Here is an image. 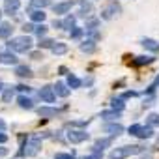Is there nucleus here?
<instances>
[{
  "instance_id": "nucleus-44",
  "label": "nucleus",
  "mask_w": 159,
  "mask_h": 159,
  "mask_svg": "<svg viewBox=\"0 0 159 159\" xmlns=\"http://www.w3.org/2000/svg\"><path fill=\"white\" fill-rule=\"evenodd\" d=\"M4 129H6V122L0 118V131H4Z\"/></svg>"
},
{
  "instance_id": "nucleus-12",
  "label": "nucleus",
  "mask_w": 159,
  "mask_h": 159,
  "mask_svg": "<svg viewBox=\"0 0 159 159\" xmlns=\"http://www.w3.org/2000/svg\"><path fill=\"white\" fill-rule=\"evenodd\" d=\"M124 131V127L120 124H107L105 125V133H109V137H118Z\"/></svg>"
},
{
  "instance_id": "nucleus-17",
  "label": "nucleus",
  "mask_w": 159,
  "mask_h": 159,
  "mask_svg": "<svg viewBox=\"0 0 159 159\" xmlns=\"http://www.w3.org/2000/svg\"><path fill=\"white\" fill-rule=\"evenodd\" d=\"M51 52H52V54H66V52H67V45L62 43V41H56V43L51 47Z\"/></svg>"
},
{
  "instance_id": "nucleus-10",
  "label": "nucleus",
  "mask_w": 159,
  "mask_h": 159,
  "mask_svg": "<svg viewBox=\"0 0 159 159\" xmlns=\"http://www.w3.org/2000/svg\"><path fill=\"white\" fill-rule=\"evenodd\" d=\"M58 112H60V111H58V109H54V107H41V109H38L39 118H45V120H49V118L56 116Z\"/></svg>"
},
{
  "instance_id": "nucleus-25",
  "label": "nucleus",
  "mask_w": 159,
  "mask_h": 159,
  "mask_svg": "<svg viewBox=\"0 0 159 159\" xmlns=\"http://www.w3.org/2000/svg\"><path fill=\"white\" fill-rule=\"evenodd\" d=\"M30 19L34 23H43L45 21V13L41 10H36V11H30Z\"/></svg>"
},
{
  "instance_id": "nucleus-35",
  "label": "nucleus",
  "mask_w": 159,
  "mask_h": 159,
  "mask_svg": "<svg viewBox=\"0 0 159 159\" xmlns=\"http://www.w3.org/2000/svg\"><path fill=\"white\" fill-rule=\"evenodd\" d=\"M54 159H75V157H73L71 153H56Z\"/></svg>"
},
{
  "instance_id": "nucleus-42",
  "label": "nucleus",
  "mask_w": 159,
  "mask_h": 159,
  "mask_svg": "<svg viewBox=\"0 0 159 159\" xmlns=\"http://www.w3.org/2000/svg\"><path fill=\"white\" fill-rule=\"evenodd\" d=\"M17 90H19V92H30V88H28V86H25V84H19V86H17Z\"/></svg>"
},
{
  "instance_id": "nucleus-24",
  "label": "nucleus",
  "mask_w": 159,
  "mask_h": 159,
  "mask_svg": "<svg viewBox=\"0 0 159 159\" xmlns=\"http://www.w3.org/2000/svg\"><path fill=\"white\" fill-rule=\"evenodd\" d=\"M111 107H112L114 111H124V109H125L124 98H114V99H111Z\"/></svg>"
},
{
  "instance_id": "nucleus-32",
  "label": "nucleus",
  "mask_w": 159,
  "mask_h": 159,
  "mask_svg": "<svg viewBox=\"0 0 159 159\" xmlns=\"http://www.w3.org/2000/svg\"><path fill=\"white\" fill-rule=\"evenodd\" d=\"M148 125H159V114H155V112L148 114Z\"/></svg>"
},
{
  "instance_id": "nucleus-9",
  "label": "nucleus",
  "mask_w": 159,
  "mask_h": 159,
  "mask_svg": "<svg viewBox=\"0 0 159 159\" xmlns=\"http://www.w3.org/2000/svg\"><path fill=\"white\" fill-rule=\"evenodd\" d=\"M71 8H73V2H71V0H67V2H60V4H54V6H52V11H54L56 15H62V13H67Z\"/></svg>"
},
{
  "instance_id": "nucleus-4",
  "label": "nucleus",
  "mask_w": 159,
  "mask_h": 159,
  "mask_svg": "<svg viewBox=\"0 0 159 159\" xmlns=\"http://www.w3.org/2000/svg\"><path fill=\"white\" fill-rule=\"evenodd\" d=\"M88 133L86 131H81V129H71L69 133H67V140L69 142H73V144H79V142H84V140H88Z\"/></svg>"
},
{
  "instance_id": "nucleus-11",
  "label": "nucleus",
  "mask_w": 159,
  "mask_h": 159,
  "mask_svg": "<svg viewBox=\"0 0 159 159\" xmlns=\"http://www.w3.org/2000/svg\"><path fill=\"white\" fill-rule=\"evenodd\" d=\"M21 8V0H6V2H4V11L6 13H15L17 10Z\"/></svg>"
},
{
  "instance_id": "nucleus-15",
  "label": "nucleus",
  "mask_w": 159,
  "mask_h": 159,
  "mask_svg": "<svg viewBox=\"0 0 159 159\" xmlns=\"http://www.w3.org/2000/svg\"><path fill=\"white\" fill-rule=\"evenodd\" d=\"M81 51H83V52H88V54L94 52V51H96V39L90 38V39H86V41H83V43H81Z\"/></svg>"
},
{
  "instance_id": "nucleus-8",
  "label": "nucleus",
  "mask_w": 159,
  "mask_h": 159,
  "mask_svg": "<svg viewBox=\"0 0 159 159\" xmlns=\"http://www.w3.org/2000/svg\"><path fill=\"white\" fill-rule=\"evenodd\" d=\"M0 64H4V66H15L17 64V56L13 54V51L0 52Z\"/></svg>"
},
{
  "instance_id": "nucleus-3",
  "label": "nucleus",
  "mask_w": 159,
  "mask_h": 159,
  "mask_svg": "<svg viewBox=\"0 0 159 159\" xmlns=\"http://www.w3.org/2000/svg\"><path fill=\"white\" fill-rule=\"evenodd\" d=\"M129 135H133V137H139V139H150V137H153V129H152V125H140V124H133V125H129Z\"/></svg>"
},
{
  "instance_id": "nucleus-19",
  "label": "nucleus",
  "mask_w": 159,
  "mask_h": 159,
  "mask_svg": "<svg viewBox=\"0 0 159 159\" xmlns=\"http://www.w3.org/2000/svg\"><path fill=\"white\" fill-rule=\"evenodd\" d=\"M112 139H114V137H107V139H98V140H96V144H94V150H103V148L111 146V144H112Z\"/></svg>"
},
{
  "instance_id": "nucleus-46",
  "label": "nucleus",
  "mask_w": 159,
  "mask_h": 159,
  "mask_svg": "<svg viewBox=\"0 0 159 159\" xmlns=\"http://www.w3.org/2000/svg\"><path fill=\"white\" fill-rule=\"evenodd\" d=\"M153 86H159V77L155 79V83H153Z\"/></svg>"
},
{
  "instance_id": "nucleus-34",
  "label": "nucleus",
  "mask_w": 159,
  "mask_h": 159,
  "mask_svg": "<svg viewBox=\"0 0 159 159\" xmlns=\"http://www.w3.org/2000/svg\"><path fill=\"white\" fill-rule=\"evenodd\" d=\"M101 157H103L101 150H94V153H92V155H88V157H84V159H101Z\"/></svg>"
},
{
  "instance_id": "nucleus-6",
  "label": "nucleus",
  "mask_w": 159,
  "mask_h": 159,
  "mask_svg": "<svg viewBox=\"0 0 159 159\" xmlns=\"http://www.w3.org/2000/svg\"><path fill=\"white\" fill-rule=\"evenodd\" d=\"M39 148H41V140H39V139H32V140L26 142L25 155H26V157H34V155L39 152Z\"/></svg>"
},
{
  "instance_id": "nucleus-7",
  "label": "nucleus",
  "mask_w": 159,
  "mask_h": 159,
  "mask_svg": "<svg viewBox=\"0 0 159 159\" xmlns=\"http://www.w3.org/2000/svg\"><path fill=\"white\" fill-rule=\"evenodd\" d=\"M120 11H122V8H120V6H118L116 2H112L111 6H107V8H105V10L101 11V19H105V21H109V19H112L114 15H118Z\"/></svg>"
},
{
  "instance_id": "nucleus-48",
  "label": "nucleus",
  "mask_w": 159,
  "mask_h": 159,
  "mask_svg": "<svg viewBox=\"0 0 159 159\" xmlns=\"http://www.w3.org/2000/svg\"><path fill=\"white\" fill-rule=\"evenodd\" d=\"M0 17H2V11H0Z\"/></svg>"
},
{
  "instance_id": "nucleus-39",
  "label": "nucleus",
  "mask_w": 159,
  "mask_h": 159,
  "mask_svg": "<svg viewBox=\"0 0 159 159\" xmlns=\"http://www.w3.org/2000/svg\"><path fill=\"white\" fill-rule=\"evenodd\" d=\"M135 96H137V92H133V90H129V92H125V94H124L122 98L125 99V98H135Z\"/></svg>"
},
{
  "instance_id": "nucleus-30",
  "label": "nucleus",
  "mask_w": 159,
  "mask_h": 159,
  "mask_svg": "<svg viewBox=\"0 0 159 159\" xmlns=\"http://www.w3.org/2000/svg\"><path fill=\"white\" fill-rule=\"evenodd\" d=\"M69 36L73 38V39H79L83 36V28H79V26H73L71 30H69Z\"/></svg>"
},
{
  "instance_id": "nucleus-36",
  "label": "nucleus",
  "mask_w": 159,
  "mask_h": 159,
  "mask_svg": "<svg viewBox=\"0 0 159 159\" xmlns=\"http://www.w3.org/2000/svg\"><path fill=\"white\" fill-rule=\"evenodd\" d=\"M153 101H155V98H153V96H150L148 99H144V107H150V105H153Z\"/></svg>"
},
{
  "instance_id": "nucleus-47",
  "label": "nucleus",
  "mask_w": 159,
  "mask_h": 159,
  "mask_svg": "<svg viewBox=\"0 0 159 159\" xmlns=\"http://www.w3.org/2000/svg\"><path fill=\"white\" fill-rule=\"evenodd\" d=\"M4 90V84H2V81H0V92H2Z\"/></svg>"
},
{
  "instance_id": "nucleus-37",
  "label": "nucleus",
  "mask_w": 159,
  "mask_h": 159,
  "mask_svg": "<svg viewBox=\"0 0 159 159\" xmlns=\"http://www.w3.org/2000/svg\"><path fill=\"white\" fill-rule=\"evenodd\" d=\"M34 28H36L34 25H25V26H23V30H25V32H34Z\"/></svg>"
},
{
  "instance_id": "nucleus-5",
  "label": "nucleus",
  "mask_w": 159,
  "mask_h": 159,
  "mask_svg": "<svg viewBox=\"0 0 159 159\" xmlns=\"http://www.w3.org/2000/svg\"><path fill=\"white\" fill-rule=\"evenodd\" d=\"M39 98L45 101V103H54L56 101V92H54V86H43L39 90Z\"/></svg>"
},
{
  "instance_id": "nucleus-29",
  "label": "nucleus",
  "mask_w": 159,
  "mask_h": 159,
  "mask_svg": "<svg viewBox=\"0 0 159 159\" xmlns=\"http://www.w3.org/2000/svg\"><path fill=\"white\" fill-rule=\"evenodd\" d=\"M11 98H13V88H6V90H2V101H4V103H10Z\"/></svg>"
},
{
  "instance_id": "nucleus-2",
  "label": "nucleus",
  "mask_w": 159,
  "mask_h": 159,
  "mask_svg": "<svg viewBox=\"0 0 159 159\" xmlns=\"http://www.w3.org/2000/svg\"><path fill=\"white\" fill-rule=\"evenodd\" d=\"M32 38L28 36H19V38H13L8 41V49L13 51V52H28L32 49Z\"/></svg>"
},
{
  "instance_id": "nucleus-21",
  "label": "nucleus",
  "mask_w": 159,
  "mask_h": 159,
  "mask_svg": "<svg viewBox=\"0 0 159 159\" xmlns=\"http://www.w3.org/2000/svg\"><path fill=\"white\" fill-rule=\"evenodd\" d=\"M15 75L17 77H32V69L28 66H17L15 67Z\"/></svg>"
},
{
  "instance_id": "nucleus-31",
  "label": "nucleus",
  "mask_w": 159,
  "mask_h": 159,
  "mask_svg": "<svg viewBox=\"0 0 159 159\" xmlns=\"http://www.w3.org/2000/svg\"><path fill=\"white\" fill-rule=\"evenodd\" d=\"M34 32H36V34H38V36H39V38H43V36H45V34H47V26H45V25H43V23H39V25H38V26H36V28H34Z\"/></svg>"
},
{
  "instance_id": "nucleus-38",
  "label": "nucleus",
  "mask_w": 159,
  "mask_h": 159,
  "mask_svg": "<svg viewBox=\"0 0 159 159\" xmlns=\"http://www.w3.org/2000/svg\"><path fill=\"white\" fill-rule=\"evenodd\" d=\"M30 58H34V60H39V58H43V54H41V52H30Z\"/></svg>"
},
{
  "instance_id": "nucleus-26",
  "label": "nucleus",
  "mask_w": 159,
  "mask_h": 159,
  "mask_svg": "<svg viewBox=\"0 0 159 159\" xmlns=\"http://www.w3.org/2000/svg\"><path fill=\"white\" fill-rule=\"evenodd\" d=\"M120 112L122 111H103L101 112V118H107V120H116V118H120Z\"/></svg>"
},
{
  "instance_id": "nucleus-33",
  "label": "nucleus",
  "mask_w": 159,
  "mask_h": 159,
  "mask_svg": "<svg viewBox=\"0 0 159 159\" xmlns=\"http://www.w3.org/2000/svg\"><path fill=\"white\" fill-rule=\"evenodd\" d=\"M54 43H56L54 39H41V41H39V47H41V49H51Z\"/></svg>"
},
{
  "instance_id": "nucleus-14",
  "label": "nucleus",
  "mask_w": 159,
  "mask_h": 159,
  "mask_svg": "<svg viewBox=\"0 0 159 159\" xmlns=\"http://www.w3.org/2000/svg\"><path fill=\"white\" fill-rule=\"evenodd\" d=\"M11 32H13V26H11L10 23H0V38H2V39L10 38Z\"/></svg>"
},
{
  "instance_id": "nucleus-18",
  "label": "nucleus",
  "mask_w": 159,
  "mask_h": 159,
  "mask_svg": "<svg viewBox=\"0 0 159 159\" xmlns=\"http://www.w3.org/2000/svg\"><path fill=\"white\" fill-rule=\"evenodd\" d=\"M54 92H56V96H60V98H67V96H69V88H67V84H64V83H56Z\"/></svg>"
},
{
  "instance_id": "nucleus-16",
  "label": "nucleus",
  "mask_w": 159,
  "mask_h": 159,
  "mask_svg": "<svg viewBox=\"0 0 159 159\" xmlns=\"http://www.w3.org/2000/svg\"><path fill=\"white\" fill-rule=\"evenodd\" d=\"M17 103H19V107H21V109H26V111L34 109L32 99H30V98H26V96H19V98H17Z\"/></svg>"
},
{
  "instance_id": "nucleus-27",
  "label": "nucleus",
  "mask_w": 159,
  "mask_h": 159,
  "mask_svg": "<svg viewBox=\"0 0 159 159\" xmlns=\"http://www.w3.org/2000/svg\"><path fill=\"white\" fill-rule=\"evenodd\" d=\"M75 26V17H71V15H67L64 21H62V28H66V30H71Z\"/></svg>"
},
{
  "instance_id": "nucleus-43",
  "label": "nucleus",
  "mask_w": 159,
  "mask_h": 159,
  "mask_svg": "<svg viewBox=\"0 0 159 159\" xmlns=\"http://www.w3.org/2000/svg\"><path fill=\"white\" fill-rule=\"evenodd\" d=\"M52 26H54V28H62V21H56V19H54V23H52Z\"/></svg>"
},
{
  "instance_id": "nucleus-41",
  "label": "nucleus",
  "mask_w": 159,
  "mask_h": 159,
  "mask_svg": "<svg viewBox=\"0 0 159 159\" xmlns=\"http://www.w3.org/2000/svg\"><path fill=\"white\" fill-rule=\"evenodd\" d=\"M6 140H8V135H6V133H2V131H0V144H4Z\"/></svg>"
},
{
  "instance_id": "nucleus-13",
  "label": "nucleus",
  "mask_w": 159,
  "mask_h": 159,
  "mask_svg": "<svg viewBox=\"0 0 159 159\" xmlns=\"http://www.w3.org/2000/svg\"><path fill=\"white\" fill-rule=\"evenodd\" d=\"M153 60H155L153 56H137L131 64H133L135 67H140V66H148V64H152Z\"/></svg>"
},
{
  "instance_id": "nucleus-28",
  "label": "nucleus",
  "mask_w": 159,
  "mask_h": 159,
  "mask_svg": "<svg viewBox=\"0 0 159 159\" xmlns=\"http://www.w3.org/2000/svg\"><path fill=\"white\" fill-rule=\"evenodd\" d=\"M30 6L38 8V10H43V8L49 6V0H30Z\"/></svg>"
},
{
  "instance_id": "nucleus-1",
  "label": "nucleus",
  "mask_w": 159,
  "mask_h": 159,
  "mask_svg": "<svg viewBox=\"0 0 159 159\" xmlns=\"http://www.w3.org/2000/svg\"><path fill=\"white\" fill-rule=\"evenodd\" d=\"M144 152V146L140 144H131V146H122V148H116L109 153V159H125L129 155H137V153H142Z\"/></svg>"
},
{
  "instance_id": "nucleus-20",
  "label": "nucleus",
  "mask_w": 159,
  "mask_h": 159,
  "mask_svg": "<svg viewBox=\"0 0 159 159\" xmlns=\"http://www.w3.org/2000/svg\"><path fill=\"white\" fill-rule=\"evenodd\" d=\"M81 84H83V81H81L79 77H75V75H71V73L67 75V86H69V88H73V90H75V88H81Z\"/></svg>"
},
{
  "instance_id": "nucleus-22",
  "label": "nucleus",
  "mask_w": 159,
  "mask_h": 159,
  "mask_svg": "<svg viewBox=\"0 0 159 159\" xmlns=\"http://www.w3.org/2000/svg\"><path fill=\"white\" fill-rule=\"evenodd\" d=\"M140 45H142L144 49H150V51H159V43H157V41H153V39H150V38L142 39V41H140Z\"/></svg>"
},
{
  "instance_id": "nucleus-23",
  "label": "nucleus",
  "mask_w": 159,
  "mask_h": 159,
  "mask_svg": "<svg viewBox=\"0 0 159 159\" xmlns=\"http://www.w3.org/2000/svg\"><path fill=\"white\" fill-rule=\"evenodd\" d=\"M79 4H81V15H90L92 13V4L90 2H86V0H77Z\"/></svg>"
},
{
  "instance_id": "nucleus-45",
  "label": "nucleus",
  "mask_w": 159,
  "mask_h": 159,
  "mask_svg": "<svg viewBox=\"0 0 159 159\" xmlns=\"http://www.w3.org/2000/svg\"><path fill=\"white\" fill-rule=\"evenodd\" d=\"M60 73H62V75H66V73H67V67H64V66H60Z\"/></svg>"
},
{
  "instance_id": "nucleus-40",
  "label": "nucleus",
  "mask_w": 159,
  "mask_h": 159,
  "mask_svg": "<svg viewBox=\"0 0 159 159\" xmlns=\"http://www.w3.org/2000/svg\"><path fill=\"white\" fill-rule=\"evenodd\" d=\"M8 152H10L8 148H4V146H0V157H6V155H8Z\"/></svg>"
}]
</instances>
